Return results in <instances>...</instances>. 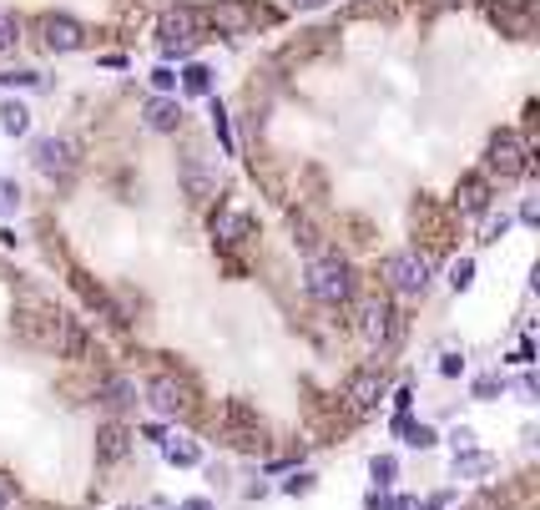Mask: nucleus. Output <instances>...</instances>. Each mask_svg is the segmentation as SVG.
<instances>
[{"instance_id":"nucleus-1","label":"nucleus","mask_w":540,"mask_h":510,"mask_svg":"<svg viewBox=\"0 0 540 510\" xmlns=\"http://www.w3.org/2000/svg\"><path fill=\"white\" fill-rule=\"evenodd\" d=\"M303 288H309L313 304L344 308L348 298H354V288H359V273H354V263H348L344 253H319V258H309V269H303Z\"/></svg>"},{"instance_id":"nucleus-2","label":"nucleus","mask_w":540,"mask_h":510,"mask_svg":"<svg viewBox=\"0 0 540 510\" xmlns=\"http://www.w3.org/2000/svg\"><path fill=\"white\" fill-rule=\"evenodd\" d=\"M142 405L152 409L157 420H182V414H193V384L182 379V374H172V369H162V374H152V379L142 384Z\"/></svg>"},{"instance_id":"nucleus-3","label":"nucleus","mask_w":540,"mask_h":510,"mask_svg":"<svg viewBox=\"0 0 540 510\" xmlns=\"http://www.w3.org/2000/svg\"><path fill=\"white\" fill-rule=\"evenodd\" d=\"M429 258L419 248H404V253H389L384 258V283L394 288L399 298H425L429 294Z\"/></svg>"},{"instance_id":"nucleus-4","label":"nucleus","mask_w":540,"mask_h":510,"mask_svg":"<svg viewBox=\"0 0 540 510\" xmlns=\"http://www.w3.org/2000/svg\"><path fill=\"white\" fill-rule=\"evenodd\" d=\"M31 167H36L46 182H71L81 167V147L71 137H36V147H31Z\"/></svg>"},{"instance_id":"nucleus-5","label":"nucleus","mask_w":540,"mask_h":510,"mask_svg":"<svg viewBox=\"0 0 540 510\" xmlns=\"http://www.w3.org/2000/svg\"><path fill=\"white\" fill-rule=\"evenodd\" d=\"M530 172V147L515 132H495L485 141V178H500V182H515Z\"/></svg>"},{"instance_id":"nucleus-6","label":"nucleus","mask_w":540,"mask_h":510,"mask_svg":"<svg viewBox=\"0 0 540 510\" xmlns=\"http://www.w3.org/2000/svg\"><path fill=\"white\" fill-rule=\"evenodd\" d=\"M354 329H359V339H364L369 349H389V344L399 339V314H394V304H389V298H364Z\"/></svg>"},{"instance_id":"nucleus-7","label":"nucleus","mask_w":540,"mask_h":510,"mask_svg":"<svg viewBox=\"0 0 540 510\" xmlns=\"http://www.w3.org/2000/svg\"><path fill=\"white\" fill-rule=\"evenodd\" d=\"M218 424H222V434H228V445H238V450L263 445V420H257V409L243 405V399H228V405L218 409Z\"/></svg>"},{"instance_id":"nucleus-8","label":"nucleus","mask_w":540,"mask_h":510,"mask_svg":"<svg viewBox=\"0 0 540 510\" xmlns=\"http://www.w3.org/2000/svg\"><path fill=\"white\" fill-rule=\"evenodd\" d=\"M207 26H218V36H248V31L263 21V11H257L253 0H212L202 11Z\"/></svg>"},{"instance_id":"nucleus-9","label":"nucleus","mask_w":540,"mask_h":510,"mask_svg":"<svg viewBox=\"0 0 540 510\" xmlns=\"http://www.w3.org/2000/svg\"><path fill=\"white\" fill-rule=\"evenodd\" d=\"M384 389H389V374H384V364H364V369H354V374L344 379V399H348V409H359V414L379 409Z\"/></svg>"},{"instance_id":"nucleus-10","label":"nucleus","mask_w":540,"mask_h":510,"mask_svg":"<svg viewBox=\"0 0 540 510\" xmlns=\"http://www.w3.org/2000/svg\"><path fill=\"white\" fill-rule=\"evenodd\" d=\"M202 11L197 5H167L162 11V21H157V36H162V46H193L197 36H202Z\"/></svg>"},{"instance_id":"nucleus-11","label":"nucleus","mask_w":540,"mask_h":510,"mask_svg":"<svg viewBox=\"0 0 540 510\" xmlns=\"http://www.w3.org/2000/svg\"><path fill=\"white\" fill-rule=\"evenodd\" d=\"M40 46L56 56L81 51L86 46V26H81L76 15H40Z\"/></svg>"},{"instance_id":"nucleus-12","label":"nucleus","mask_w":540,"mask_h":510,"mask_svg":"<svg viewBox=\"0 0 540 510\" xmlns=\"http://www.w3.org/2000/svg\"><path fill=\"white\" fill-rule=\"evenodd\" d=\"M131 445H137V430H127L122 420H106L96 424V465H122V460L131 455Z\"/></svg>"},{"instance_id":"nucleus-13","label":"nucleus","mask_w":540,"mask_h":510,"mask_svg":"<svg viewBox=\"0 0 540 510\" xmlns=\"http://www.w3.org/2000/svg\"><path fill=\"white\" fill-rule=\"evenodd\" d=\"M182 192H187L193 203H212V197H218V167H207L202 152L182 157Z\"/></svg>"},{"instance_id":"nucleus-14","label":"nucleus","mask_w":540,"mask_h":510,"mask_svg":"<svg viewBox=\"0 0 540 510\" xmlns=\"http://www.w3.org/2000/svg\"><path fill=\"white\" fill-rule=\"evenodd\" d=\"M490 203H495V192H490L485 172H464V178L454 182V207H460V217H485Z\"/></svg>"},{"instance_id":"nucleus-15","label":"nucleus","mask_w":540,"mask_h":510,"mask_svg":"<svg viewBox=\"0 0 540 510\" xmlns=\"http://www.w3.org/2000/svg\"><path fill=\"white\" fill-rule=\"evenodd\" d=\"M96 399H102L112 414H127V409L142 405V389H137L131 374H102V379H96Z\"/></svg>"},{"instance_id":"nucleus-16","label":"nucleus","mask_w":540,"mask_h":510,"mask_svg":"<svg viewBox=\"0 0 540 510\" xmlns=\"http://www.w3.org/2000/svg\"><path fill=\"white\" fill-rule=\"evenodd\" d=\"M56 323H61V308H26V314H15L21 339L36 344V349H51L56 344Z\"/></svg>"},{"instance_id":"nucleus-17","label":"nucleus","mask_w":540,"mask_h":510,"mask_svg":"<svg viewBox=\"0 0 540 510\" xmlns=\"http://www.w3.org/2000/svg\"><path fill=\"white\" fill-rule=\"evenodd\" d=\"M51 354H56V359H71V364L91 359V333H86V323H81V319H66V314H61V323H56V344H51Z\"/></svg>"},{"instance_id":"nucleus-18","label":"nucleus","mask_w":540,"mask_h":510,"mask_svg":"<svg viewBox=\"0 0 540 510\" xmlns=\"http://www.w3.org/2000/svg\"><path fill=\"white\" fill-rule=\"evenodd\" d=\"M142 122H147V132H157V137H172V132L182 127V102L177 96H152Z\"/></svg>"},{"instance_id":"nucleus-19","label":"nucleus","mask_w":540,"mask_h":510,"mask_svg":"<svg viewBox=\"0 0 540 510\" xmlns=\"http://www.w3.org/2000/svg\"><path fill=\"white\" fill-rule=\"evenodd\" d=\"M212 238H218L222 248H238V242L253 238V217H248V213H228V207H222V213H212Z\"/></svg>"},{"instance_id":"nucleus-20","label":"nucleus","mask_w":540,"mask_h":510,"mask_svg":"<svg viewBox=\"0 0 540 510\" xmlns=\"http://www.w3.org/2000/svg\"><path fill=\"white\" fill-rule=\"evenodd\" d=\"M162 455H167V465H182V470L202 465V450H197V440H187V434H167V440H162Z\"/></svg>"},{"instance_id":"nucleus-21","label":"nucleus","mask_w":540,"mask_h":510,"mask_svg":"<svg viewBox=\"0 0 540 510\" xmlns=\"http://www.w3.org/2000/svg\"><path fill=\"white\" fill-rule=\"evenodd\" d=\"M394 434H404V445H410V450H435L439 445L435 424H419V420H410V414H399V420H394Z\"/></svg>"},{"instance_id":"nucleus-22","label":"nucleus","mask_w":540,"mask_h":510,"mask_svg":"<svg viewBox=\"0 0 540 510\" xmlns=\"http://www.w3.org/2000/svg\"><path fill=\"white\" fill-rule=\"evenodd\" d=\"M182 91L187 96H212V71L202 61H187L182 66Z\"/></svg>"},{"instance_id":"nucleus-23","label":"nucleus","mask_w":540,"mask_h":510,"mask_svg":"<svg viewBox=\"0 0 540 510\" xmlns=\"http://www.w3.org/2000/svg\"><path fill=\"white\" fill-rule=\"evenodd\" d=\"M0 132H5V137H26V132H31V112L21 102H5V106H0Z\"/></svg>"},{"instance_id":"nucleus-24","label":"nucleus","mask_w":540,"mask_h":510,"mask_svg":"<svg viewBox=\"0 0 540 510\" xmlns=\"http://www.w3.org/2000/svg\"><path fill=\"white\" fill-rule=\"evenodd\" d=\"M495 460L490 455H475V450H454V475H490Z\"/></svg>"},{"instance_id":"nucleus-25","label":"nucleus","mask_w":540,"mask_h":510,"mask_svg":"<svg viewBox=\"0 0 540 510\" xmlns=\"http://www.w3.org/2000/svg\"><path fill=\"white\" fill-rule=\"evenodd\" d=\"M369 475H374V490H389V485H394V475H399V460H394V455H374V460H369Z\"/></svg>"},{"instance_id":"nucleus-26","label":"nucleus","mask_w":540,"mask_h":510,"mask_svg":"<svg viewBox=\"0 0 540 510\" xmlns=\"http://www.w3.org/2000/svg\"><path fill=\"white\" fill-rule=\"evenodd\" d=\"M15 46H21V15L0 11V56H11Z\"/></svg>"},{"instance_id":"nucleus-27","label":"nucleus","mask_w":540,"mask_h":510,"mask_svg":"<svg viewBox=\"0 0 540 510\" xmlns=\"http://www.w3.org/2000/svg\"><path fill=\"white\" fill-rule=\"evenodd\" d=\"M212 137H218L222 141V152H238V141H232V127H228V106H222V102H212Z\"/></svg>"},{"instance_id":"nucleus-28","label":"nucleus","mask_w":540,"mask_h":510,"mask_svg":"<svg viewBox=\"0 0 540 510\" xmlns=\"http://www.w3.org/2000/svg\"><path fill=\"white\" fill-rule=\"evenodd\" d=\"M470 283H475V258H454V263H450V288H454V294H464Z\"/></svg>"},{"instance_id":"nucleus-29","label":"nucleus","mask_w":540,"mask_h":510,"mask_svg":"<svg viewBox=\"0 0 540 510\" xmlns=\"http://www.w3.org/2000/svg\"><path fill=\"white\" fill-rule=\"evenodd\" d=\"M15 207H21V182L0 178V217H11Z\"/></svg>"},{"instance_id":"nucleus-30","label":"nucleus","mask_w":540,"mask_h":510,"mask_svg":"<svg viewBox=\"0 0 540 510\" xmlns=\"http://www.w3.org/2000/svg\"><path fill=\"white\" fill-rule=\"evenodd\" d=\"M0 87H40V71H0Z\"/></svg>"},{"instance_id":"nucleus-31","label":"nucleus","mask_w":540,"mask_h":510,"mask_svg":"<svg viewBox=\"0 0 540 510\" xmlns=\"http://www.w3.org/2000/svg\"><path fill=\"white\" fill-rule=\"evenodd\" d=\"M505 232H510V213H500V217H490V223H485V232H480V242H500Z\"/></svg>"},{"instance_id":"nucleus-32","label":"nucleus","mask_w":540,"mask_h":510,"mask_svg":"<svg viewBox=\"0 0 540 510\" xmlns=\"http://www.w3.org/2000/svg\"><path fill=\"white\" fill-rule=\"evenodd\" d=\"M495 395H505V379H500V374H485V379H475V399H495Z\"/></svg>"},{"instance_id":"nucleus-33","label":"nucleus","mask_w":540,"mask_h":510,"mask_svg":"<svg viewBox=\"0 0 540 510\" xmlns=\"http://www.w3.org/2000/svg\"><path fill=\"white\" fill-rule=\"evenodd\" d=\"M152 87L162 91V96H172V91H177V71H172V66H157V71H152Z\"/></svg>"},{"instance_id":"nucleus-34","label":"nucleus","mask_w":540,"mask_h":510,"mask_svg":"<svg viewBox=\"0 0 540 510\" xmlns=\"http://www.w3.org/2000/svg\"><path fill=\"white\" fill-rule=\"evenodd\" d=\"M313 490V475L303 470V475H293V480H284V496H309Z\"/></svg>"},{"instance_id":"nucleus-35","label":"nucleus","mask_w":540,"mask_h":510,"mask_svg":"<svg viewBox=\"0 0 540 510\" xmlns=\"http://www.w3.org/2000/svg\"><path fill=\"white\" fill-rule=\"evenodd\" d=\"M439 374H445V379L464 374V354H445V359H439Z\"/></svg>"},{"instance_id":"nucleus-36","label":"nucleus","mask_w":540,"mask_h":510,"mask_svg":"<svg viewBox=\"0 0 540 510\" xmlns=\"http://www.w3.org/2000/svg\"><path fill=\"white\" fill-rule=\"evenodd\" d=\"M515 217H520L526 228H530V223H540V207H536V197H526V203H520V213H515Z\"/></svg>"},{"instance_id":"nucleus-37","label":"nucleus","mask_w":540,"mask_h":510,"mask_svg":"<svg viewBox=\"0 0 540 510\" xmlns=\"http://www.w3.org/2000/svg\"><path fill=\"white\" fill-rule=\"evenodd\" d=\"M11 500H15V480H5V475H0V510H11Z\"/></svg>"},{"instance_id":"nucleus-38","label":"nucleus","mask_w":540,"mask_h":510,"mask_svg":"<svg viewBox=\"0 0 540 510\" xmlns=\"http://www.w3.org/2000/svg\"><path fill=\"white\" fill-rule=\"evenodd\" d=\"M394 405H399V414H410V405H414V389H410V384L394 395Z\"/></svg>"},{"instance_id":"nucleus-39","label":"nucleus","mask_w":540,"mask_h":510,"mask_svg":"<svg viewBox=\"0 0 540 510\" xmlns=\"http://www.w3.org/2000/svg\"><path fill=\"white\" fill-rule=\"evenodd\" d=\"M177 510H218V505H212V500H207V496H193V500H182Z\"/></svg>"},{"instance_id":"nucleus-40","label":"nucleus","mask_w":540,"mask_h":510,"mask_svg":"<svg viewBox=\"0 0 540 510\" xmlns=\"http://www.w3.org/2000/svg\"><path fill=\"white\" fill-rule=\"evenodd\" d=\"M379 510H419V505H414L410 496H394V500H384V505H379Z\"/></svg>"},{"instance_id":"nucleus-41","label":"nucleus","mask_w":540,"mask_h":510,"mask_svg":"<svg viewBox=\"0 0 540 510\" xmlns=\"http://www.w3.org/2000/svg\"><path fill=\"white\" fill-rule=\"evenodd\" d=\"M288 5H293V11H323L328 0H288Z\"/></svg>"},{"instance_id":"nucleus-42","label":"nucleus","mask_w":540,"mask_h":510,"mask_svg":"<svg viewBox=\"0 0 540 510\" xmlns=\"http://www.w3.org/2000/svg\"><path fill=\"white\" fill-rule=\"evenodd\" d=\"M445 505H450V496H445V490H439V496H429V500H425V510H445Z\"/></svg>"},{"instance_id":"nucleus-43","label":"nucleus","mask_w":540,"mask_h":510,"mask_svg":"<svg viewBox=\"0 0 540 510\" xmlns=\"http://www.w3.org/2000/svg\"><path fill=\"white\" fill-rule=\"evenodd\" d=\"M127 510H137V505H127Z\"/></svg>"}]
</instances>
